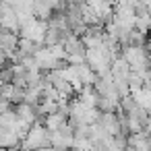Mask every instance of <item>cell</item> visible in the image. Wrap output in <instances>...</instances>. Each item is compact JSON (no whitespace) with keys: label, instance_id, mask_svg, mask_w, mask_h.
<instances>
[{"label":"cell","instance_id":"obj_8","mask_svg":"<svg viewBox=\"0 0 151 151\" xmlns=\"http://www.w3.org/2000/svg\"><path fill=\"white\" fill-rule=\"evenodd\" d=\"M23 91L25 87H17L13 83H4V85H0V95H2L9 104H21L23 101Z\"/></svg>","mask_w":151,"mask_h":151},{"label":"cell","instance_id":"obj_6","mask_svg":"<svg viewBox=\"0 0 151 151\" xmlns=\"http://www.w3.org/2000/svg\"><path fill=\"white\" fill-rule=\"evenodd\" d=\"M104 37H106V29L101 25H93V27H87V31L81 35V42L85 48H97L104 44Z\"/></svg>","mask_w":151,"mask_h":151},{"label":"cell","instance_id":"obj_15","mask_svg":"<svg viewBox=\"0 0 151 151\" xmlns=\"http://www.w3.org/2000/svg\"><path fill=\"white\" fill-rule=\"evenodd\" d=\"M4 2H6L9 6H19V4H23V2H27V0H4Z\"/></svg>","mask_w":151,"mask_h":151},{"label":"cell","instance_id":"obj_12","mask_svg":"<svg viewBox=\"0 0 151 151\" xmlns=\"http://www.w3.org/2000/svg\"><path fill=\"white\" fill-rule=\"evenodd\" d=\"M66 122V116H62L60 112H52V114H48V116H44V126L48 128V130H56L58 126H62Z\"/></svg>","mask_w":151,"mask_h":151},{"label":"cell","instance_id":"obj_2","mask_svg":"<svg viewBox=\"0 0 151 151\" xmlns=\"http://www.w3.org/2000/svg\"><path fill=\"white\" fill-rule=\"evenodd\" d=\"M114 58H116V54H112L104 44L97 46V48H87L85 50V62L93 68L95 75H101V73L110 70V64H112Z\"/></svg>","mask_w":151,"mask_h":151},{"label":"cell","instance_id":"obj_4","mask_svg":"<svg viewBox=\"0 0 151 151\" xmlns=\"http://www.w3.org/2000/svg\"><path fill=\"white\" fill-rule=\"evenodd\" d=\"M46 21L42 19H35L31 17L29 21H25L19 29V37H25V40H31V42H40L44 44V33H46Z\"/></svg>","mask_w":151,"mask_h":151},{"label":"cell","instance_id":"obj_7","mask_svg":"<svg viewBox=\"0 0 151 151\" xmlns=\"http://www.w3.org/2000/svg\"><path fill=\"white\" fill-rule=\"evenodd\" d=\"M97 124H99L110 137L120 134V120H118V114H116V112H101Z\"/></svg>","mask_w":151,"mask_h":151},{"label":"cell","instance_id":"obj_3","mask_svg":"<svg viewBox=\"0 0 151 151\" xmlns=\"http://www.w3.org/2000/svg\"><path fill=\"white\" fill-rule=\"evenodd\" d=\"M42 147H50V130L44 124H31L25 132V137L19 143V149H27V151H35Z\"/></svg>","mask_w":151,"mask_h":151},{"label":"cell","instance_id":"obj_17","mask_svg":"<svg viewBox=\"0 0 151 151\" xmlns=\"http://www.w3.org/2000/svg\"><path fill=\"white\" fill-rule=\"evenodd\" d=\"M124 151H132V149H130V147H126V149H124Z\"/></svg>","mask_w":151,"mask_h":151},{"label":"cell","instance_id":"obj_1","mask_svg":"<svg viewBox=\"0 0 151 151\" xmlns=\"http://www.w3.org/2000/svg\"><path fill=\"white\" fill-rule=\"evenodd\" d=\"M118 56H122L126 60V64L130 66V70H134V73L149 70V50H147V44L145 46H122Z\"/></svg>","mask_w":151,"mask_h":151},{"label":"cell","instance_id":"obj_14","mask_svg":"<svg viewBox=\"0 0 151 151\" xmlns=\"http://www.w3.org/2000/svg\"><path fill=\"white\" fill-rule=\"evenodd\" d=\"M6 64H9V58H6V54L2 50H0V68H4Z\"/></svg>","mask_w":151,"mask_h":151},{"label":"cell","instance_id":"obj_9","mask_svg":"<svg viewBox=\"0 0 151 151\" xmlns=\"http://www.w3.org/2000/svg\"><path fill=\"white\" fill-rule=\"evenodd\" d=\"M17 42H19V35H17V33L9 31V29H0V50L6 54V58L15 52Z\"/></svg>","mask_w":151,"mask_h":151},{"label":"cell","instance_id":"obj_13","mask_svg":"<svg viewBox=\"0 0 151 151\" xmlns=\"http://www.w3.org/2000/svg\"><path fill=\"white\" fill-rule=\"evenodd\" d=\"M130 95L134 97V101H137L139 108L149 110V106H151V93H149V87H141L139 91H134V93H130Z\"/></svg>","mask_w":151,"mask_h":151},{"label":"cell","instance_id":"obj_11","mask_svg":"<svg viewBox=\"0 0 151 151\" xmlns=\"http://www.w3.org/2000/svg\"><path fill=\"white\" fill-rule=\"evenodd\" d=\"M21 143V137L11 130V128H0V147L2 149H13V147H19Z\"/></svg>","mask_w":151,"mask_h":151},{"label":"cell","instance_id":"obj_10","mask_svg":"<svg viewBox=\"0 0 151 151\" xmlns=\"http://www.w3.org/2000/svg\"><path fill=\"white\" fill-rule=\"evenodd\" d=\"M95 77H97V75L93 73V68H91L87 62H79V64H77V79H79L81 87H85V85H93Z\"/></svg>","mask_w":151,"mask_h":151},{"label":"cell","instance_id":"obj_5","mask_svg":"<svg viewBox=\"0 0 151 151\" xmlns=\"http://www.w3.org/2000/svg\"><path fill=\"white\" fill-rule=\"evenodd\" d=\"M50 147L52 149H70L73 147V126L64 122L56 130H50Z\"/></svg>","mask_w":151,"mask_h":151},{"label":"cell","instance_id":"obj_16","mask_svg":"<svg viewBox=\"0 0 151 151\" xmlns=\"http://www.w3.org/2000/svg\"><path fill=\"white\" fill-rule=\"evenodd\" d=\"M35 151H54L52 147H42V149H35Z\"/></svg>","mask_w":151,"mask_h":151}]
</instances>
